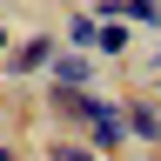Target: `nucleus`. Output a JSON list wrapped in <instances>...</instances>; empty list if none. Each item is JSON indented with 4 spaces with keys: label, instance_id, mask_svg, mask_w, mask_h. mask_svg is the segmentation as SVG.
Masks as SVG:
<instances>
[{
    "label": "nucleus",
    "instance_id": "nucleus-6",
    "mask_svg": "<svg viewBox=\"0 0 161 161\" xmlns=\"http://www.w3.org/2000/svg\"><path fill=\"white\" fill-rule=\"evenodd\" d=\"M47 80H60V87H94V54L54 47V60H47Z\"/></svg>",
    "mask_w": 161,
    "mask_h": 161
},
{
    "label": "nucleus",
    "instance_id": "nucleus-5",
    "mask_svg": "<svg viewBox=\"0 0 161 161\" xmlns=\"http://www.w3.org/2000/svg\"><path fill=\"white\" fill-rule=\"evenodd\" d=\"M94 20H128V27H161V0H94Z\"/></svg>",
    "mask_w": 161,
    "mask_h": 161
},
{
    "label": "nucleus",
    "instance_id": "nucleus-7",
    "mask_svg": "<svg viewBox=\"0 0 161 161\" xmlns=\"http://www.w3.org/2000/svg\"><path fill=\"white\" fill-rule=\"evenodd\" d=\"M134 47V27L128 20H101V40H94V60H121Z\"/></svg>",
    "mask_w": 161,
    "mask_h": 161
},
{
    "label": "nucleus",
    "instance_id": "nucleus-2",
    "mask_svg": "<svg viewBox=\"0 0 161 161\" xmlns=\"http://www.w3.org/2000/svg\"><path fill=\"white\" fill-rule=\"evenodd\" d=\"M87 148L101 154V161H114V154H128V121H121V101H101V114L87 121Z\"/></svg>",
    "mask_w": 161,
    "mask_h": 161
},
{
    "label": "nucleus",
    "instance_id": "nucleus-11",
    "mask_svg": "<svg viewBox=\"0 0 161 161\" xmlns=\"http://www.w3.org/2000/svg\"><path fill=\"white\" fill-rule=\"evenodd\" d=\"M0 161H20V154H14V148H0Z\"/></svg>",
    "mask_w": 161,
    "mask_h": 161
},
{
    "label": "nucleus",
    "instance_id": "nucleus-4",
    "mask_svg": "<svg viewBox=\"0 0 161 161\" xmlns=\"http://www.w3.org/2000/svg\"><path fill=\"white\" fill-rule=\"evenodd\" d=\"M121 121H128V141L161 148V108H154L148 94H128V101H121Z\"/></svg>",
    "mask_w": 161,
    "mask_h": 161
},
{
    "label": "nucleus",
    "instance_id": "nucleus-9",
    "mask_svg": "<svg viewBox=\"0 0 161 161\" xmlns=\"http://www.w3.org/2000/svg\"><path fill=\"white\" fill-rule=\"evenodd\" d=\"M47 161H101V154H94L80 134H54V141H47Z\"/></svg>",
    "mask_w": 161,
    "mask_h": 161
},
{
    "label": "nucleus",
    "instance_id": "nucleus-8",
    "mask_svg": "<svg viewBox=\"0 0 161 161\" xmlns=\"http://www.w3.org/2000/svg\"><path fill=\"white\" fill-rule=\"evenodd\" d=\"M94 40H101V20H94L87 7H74V14H67V47H74V54H94Z\"/></svg>",
    "mask_w": 161,
    "mask_h": 161
},
{
    "label": "nucleus",
    "instance_id": "nucleus-3",
    "mask_svg": "<svg viewBox=\"0 0 161 161\" xmlns=\"http://www.w3.org/2000/svg\"><path fill=\"white\" fill-rule=\"evenodd\" d=\"M60 40L54 34H34V40H14V54H7V80H34V74H47V60H54Z\"/></svg>",
    "mask_w": 161,
    "mask_h": 161
},
{
    "label": "nucleus",
    "instance_id": "nucleus-10",
    "mask_svg": "<svg viewBox=\"0 0 161 161\" xmlns=\"http://www.w3.org/2000/svg\"><path fill=\"white\" fill-rule=\"evenodd\" d=\"M0 54H14V34H7V27H0Z\"/></svg>",
    "mask_w": 161,
    "mask_h": 161
},
{
    "label": "nucleus",
    "instance_id": "nucleus-1",
    "mask_svg": "<svg viewBox=\"0 0 161 161\" xmlns=\"http://www.w3.org/2000/svg\"><path fill=\"white\" fill-rule=\"evenodd\" d=\"M40 101H47V114L60 121V128H80V134H87V121L101 114V101H108V94H94V87H60V80H47V87H40Z\"/></svg>",
    "mask_w": 161,
    "mask_h": 161
}]
</instances>
